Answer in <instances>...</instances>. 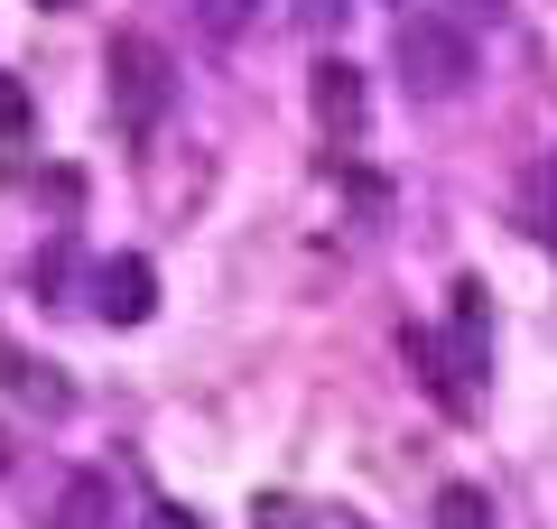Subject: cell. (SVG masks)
<instances>
[{
  "mask_svg": "<svg viewBox=\"0 0 557 529\" xmlns=\"http://www.w3.org/2000/svg\"><path fill=\"white\" fill-rule=\"evenodd\" d=\"M307 102H317V121H325L335 139H354V131H362V65L325 57V65H317V84H307Z\"/></svg>",
  "mask_w": 557,
  "mask_h": 529,
  "instance_id": "obj_3",
  "label": "cell"
},
{
  "mask_svg": "<svg viewBox=\"0 0 557 529\" xmlns=\"http://www.w3.org/2000/svg\"><path fill=\"white\" fill-rule=\"evenodd\" d=\"M102 75H112V121L131 139H149L168 121V94H177V57H168L149 28H121L112 57H102Z\"/></svg>",
  "mask_w": 557,
  "mask_h": 529,
  "instance_id": "obj_1",
  "label": "cell"
},
{
  "mask_svg": "<svg viewBox=\"0 0 557 529\" xmlns=\"http://www.w3.org/2000/svg\"><path fill=\"white\" fill-rule=\"evenodd\" d=\"M548 205H557V158H548Z\"/></svg>",
  "mask_w": 557,
  "mask_h": 529,
  "instance_id": "obj_10",
  "label": "cell"
},
{
  "mask_svg": "<svg viewBox=\"0 0 557 529\" xmlns=\"http://www.w3.org/2000/svg\"><path fill=\"white\" fill-rule=\"evenodd\" d=\"M428 520H437V529H493V492H483V483H446Z\"/></svg>",
  "mask_w": 557,
  "mask_h": 529,
  "instance_id": "obj_7",
  "label": "cell"
},
{
  "mask_svg": "<svg viewBox=\"0 0 557 529\" xmlns=\"http://www.w3.org/2000/svg\"><path fill=\"white\" fill-rule=\"evenodd\" d=\"M409 362H418V381L437 391V409H465V372H456V362H474V344H446V334L418 325L409 334Z\"/></svg>",
  "mask_w": 557,
  "mask_h": 529,
  "instance_id": "obj_4",
  "label": "cell"
},
{
  "mask_svg": "<svg viewBox=\"0 0 557 529\" xmlns=\"http://www.w3.org/2000/svg\"><path fill=\"white\" fill-rule=\"evenodd\" d=\"M0 131H10V139L28 131V94H20V84H10V75H0Z\"/></svg>",
  "mask_w": 557,
  "mask_h": 529,
  "instance_id": "obj_8",
  "label": "cell"
},
{
  "mask_svg": "<svg viewBox=\"0 0 557 529\" xmlns=\"http://www.w3.org/2000/svg\"><path fill=\"white\" fill-rule=\"evenodd\" d=\"M38 10H75V0H38Z\"/></svg>",
  "mask_w": 557,
  "mask_h": 529,
  "instance_id": "obj_11",
  "label": "cell"
},
{
  "mask_svg": "<svg viewBox=\"0 0 557 529\" xmlns=\"http://www.w3.org/2000/svg\"><path fill=\"white\" fill-rule=\"evenodd\" d=\"M149 307H159V279H149V260H112V270H102V316H112V325H139Z\"/></svg>",
  "mask_w": 557,
  "mask_h": 529,
  "instance_id": "obj_5",
  "label": "cell"
},
{
  "mask_svg": "<svg viewBox=\"0 0 557 529\" xmlns=\"http://www.w3.org/2000/svg\"><path fill=\"white\" fill-rule=\"evenodd\" d=\"M260 529H307V520H298V510H278V502H270V510H260Z\"/></svg>",
  "mask_w": 557,
  "mask_h": 529,
  "instance_id": "obj_9",
  "label": "cell"
},
{
  "mask_svg": "<svg viewBox=\"0 0 557 529\" xmlns=\"http://www.w3.org/2000/svg\"><path fill=\"white\" fill-rule=\"evenodd\" d=\"M102 520H112V473H65L47 529H102Z\"/></svg>",
  "mask_w": 557,
  "mask_h": 529,
  "instance_id": "obj_6",
  "label": "cell"
},
{
  "mask_svg": "<svg viewBox=\"0 0 557 529\" xmlns=\"http://www.w3.org/2000/svg\"><path fill=\"white\" fill-rule=\"evenodd\" d=\"M399 75H409L428 102L465 94V75H474V38H465L456 20H437V10H418V20H399Z\"/></svg>",
  "mask_w": 557,
  "mask_h": 529,
  "instance_id": "obj_2",
  "label": "cell"
}]
</instances>
